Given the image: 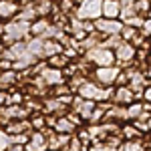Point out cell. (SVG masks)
<instances>
[{"label":"cell","mask_w":151,"mask_h":151,"mask_svg":"<svg viewBox=\"0 0 151 151\" xmlns=\"http://www.w3.org/2000/svg\"><path fill=\"white\" fill-rule=\"evenodd\" d=\"M75 16L79 18V20H99L101 16H103V0H83L81 4L75 8Z\"/></svg>","instance_id":"obj_1"},{"label":"cell","mask_w":151,"mask_h":151,"mask_svg":"<svg viewBox=\"0 0 151 151\" xmlns=\"http://www.w3.org/2000/svg\"><path fill=\"white\" fill-rule=\"evenodd\" d=\"M85 55H87V63L95 65L97 69H101V67H113L115 65V52L109 50V48L97 47V48L87 50Z\"/></svg>","instance_id":"obj_2"},{"label":"cell","mask_w":151,"mask_h":151,"mask_svg":"<svg viewBox=\"0 0 151 151\" xmlns=\"http://www.w3.org/2000/svg\"><path fill=\"white\" fill-rule=\"evenodd\" d=\"M119 75H121V69L117 65H113V67H101V69L93 70L95 83L101 85V87H115V81Z\"/></svg>","instance_id":"obj_3"},{"label":"cell","mask_w":151,"mask_h":151,"mask_svg":"<svg viewBox=\"0 0 151 151\" xmlns=\"http://www.w3.org/2000/svg\"><path fill=\"white\" fill-rule=\"evenodd\" d=\"M113 52H115V65L119 67V69L131 65L133 58L137 57V50H135V47H133L131 42H121Z\"/></svg>","instance_id":"obj_4"},{"label":"cell","mask_w":151,"mask_h":151,"mask_svg":"<svg viewBox=\"0 0 151 151\" xmlns=\"http://www.w3.org/2000/svg\"><path fill=\"white\" fill-rule=\"evenodd\" d=\"M123 30V22L121 20H109V18H99L95 20V32L99 35H105V36H113V35H121Z\"/></svg>","instance_id":"obj_5"},{"label":"cell","mask_w":151,"mask_h":151,"mask_svg":"<svg viewBox=\"0 0 151 151\" xmlns=\"http://www.w3.org/2000/svg\"><path fill=\"white\" fill-rule=\"evenodd\" d=\"M135 101V95L129 87H115L113 91V97H111V103L117 105V107H127Z\"/></svg>","instance_id":"obj_6"},{"label":"cell","mask_w":151,"mask_h":151,"mask_svg":"<svg viewBox=\"0 0 151 151\" xmlns=\"http://www.w3.org/2000/svg\"><path fill=\"white\" fill-rule=\"evenodd\" d=\"M38 77H40V79L45 81V85H47V89H48V87L52 89V87H57V85H63V83H65V77H63V70L52 69V67H48V65L45 67V69H42V73H40Z\"/></svg>","instance_id":"obj_7"},{"label":"cell","mask_w":151,"mask_h":151,"mask_svg":"<svg viewBox=\"0 0 151 151\" xmlns=\"http://www.w3.org/2000/svg\"><path fill=\"white\" fill-rule=\"evenodd\" d=\"M20 10V4L14 0H0V20H12Z\"/></svg>","instance_id":"obj_8"},{"label":"cell","mask_w":151,"mask_h":151,"mask_svg":"<svg viewBox=\"0 0 151 151\" xmlns=\"http://www.w3.org/2000/svg\"><path fill=\"white\" fill-rule=\"evenodd\" d=\"M32 129H30V123H28V119H24V121H10L6 127H4V133L12 137V135H20V133H30Z\"/></svg>","instance_id":"obj_9"},{"label":"cell","mask_w":151,"mask_h":151,"mask_svg":"<svg viewBox=\"0 0 151 151\" xmlns=\"http://www.w3.org/2000/svg\"><path fill=\"white\" fill-rule=\"evenodd\" d=\"M121 14V2L119 0H103V18L119 20Z\"/></svg>","instance_id":"obj_10"},{"label":"cell","mask_w":151,"mask_h":151,"mask_svg":"<svg viewBox=\"0 0 151 151\" xmlns=\"http://www.w3.org/2000/svg\"><path fill=\"white\" fill-rule=\"evenodd\" d=\"M77 129H79V127L70 123L69 117L63 115V117H58V119H57V123H55L52 131H55V133H65V135H75V133H77Z\"/></svg>","instance_id":"obj_11"},{"label":"cell","mask_w":151,"mask_h":151,"mask_svg":"<svg viewBox=\"0 0 151 151\" xmlns=\"http://www.w3.org/2000/svg\"><path fill=\"white\" fill-rule=\"evenodd\" d=\"M48 26H50V22H48L47 18H38V20H35V22L30 24V35L35 36V38H45Z\"/></svg>","instance_id":"obj_12"},{"label":"cell","mask_w":151,"mask_h":151,"mask_svg":"<svg viewBox=\"0 0 151 151\" xmlns=\"http://www.w3.org/2000/svg\"><path fill=\"white\" fill-rule=\"evenodd\" d=\"M141 135L143 133L135 125H129V123L121 125V139L123 141H137V139H141Z\"/></svg>","instance_id":"obj_13"},{"label":"cell","mask_w":151,"mask_h":151,"mask_svg":"<svg viewBox=\"0 0 151 151\" xmlns=\"http://www.w3.org/2000/svg\"><path fill=\"white\" fill-rule=\"evenodd\" d=\"M26 50L36 58H45L42 57V50H45V38H35L32 36V40H28L26 42Z\"/></svg>","instance_id":"obj_14"},{"label":"cell","mask_w":151,"mask_h":151,"mask_svg":"<svg viewBox=\"0 0 151 151\" xmlns=\"http://www.w3.org/2000/svg\"><path fill=\"white\" fill-rule=\"evenodd\" d=\"M65 48L60 42H57L55 38H45V50H42V57H55V55H60Z\"/></svg>","instance_id":"obj_15"},{"label":"cell","mask_w":151,"mask_h":151,"mask_svg":"<svg viewBox=\"0 0 151 151\" xmlns=\"http://www.w3.org/2000/svg\"><path fill=\"white\" fill-rule=\"evenodd\" d=\"M16 18L18 20H24V22H35L36 20V8H35V4H24L22 8L18 10V14H16Z\"/></svg>","instance_id":"obj_16"},{"label":"cell","mask_w":151,"mask_h":151,"mask_svg":"<svg viewBox=\"0 0 151 151\" xmlns=\"http://www.w3.org/2000/svg\"><path fill=\"white\" fill-rule=\"evenodd\" d=\"M125 111H127V121H137L143 115V103L141 101H133L131 105L125 107Z\"/></svg>","instance_id":"obj_17"},{"label":"cell","mask_w":151,"mask_h":151,"mask_svg":"<svg viewBox=\"0 0 151 151\" xmlns=\"http://www.w3.org/2000/svg\"><path fill=\"white\" fill-rule=\"evenodd\" d=\"M70 63V58L65 55V52H60V55H55V57H48L47 60V65L48 67H52V69H58V70H63L67 65Z\"/></svg>","instance_id":"obj_18"},{"label":"cell","mask_w":151,"mask_h":151,"mask_svg":"<svg viewBox=\"0 0 151 151\" xmlns=\"http://www.w3.org/2000/svg\"><path fill=\"white\" fill-rule=\"evenodd\" d=\"M28 123H30V129L32 131H45L47 129V117H45V113L42 115H30L28 117Z\"/></svg>","instance_id":"obj_19"},{"label":"cell","mask_w":151,"mask_h":151,"mask_svg":"<svg viewBox=\"0 0 151 151\" xmlns=\"http://www.w3.org/2000/svg\"><path fill=\"white\" fill-rule=\"evenodd\" d=\"M16 83V73L14 70H6V73H0V89H8L10 85Z\"/></svg>","instance_id":"obj_20"},{"label":"cell","mask_w":151,"mask_h":151,"mask_svg":"<svg viewBox=\"0 0 151 151\" xmlns=\"http://www.w3.org/2000/svg\"><path fill=\"white\" fill-rule=\"evenodd\" d=\"M35 8H36V16L45 18L48 10H52V4H50V0H38V4H35Z\"/></svg>","instance_id":"obj_21"},{"label":"cell","mask_w":151,"mask_h":151,"mask_svg":"<svg viewBox=\"0 0 151 151\" xmlns=\"http://www.w3.org/2000/svg\"><path fill=\"white\" fill-rule=\"evenodd\" d=\"M30 133H32V131H30ZM30 133H20V135H12V137H8V139H10V145L24 147V145L30 141Z\"/></svg>","instance_id":"obj_22"},{"label":"cell","mask_w":151,"mask_h":151,"mask_svg":"<svg viewBox=\"0 0 151 151\" xmlns=\"http://www.w3.org/2000/svg\"><path fill=\"white\" fill-rule=\"evenodd\" d=\"M121 151H145V147H143V141L141 139H137V141H123Z\"/></svg>","instance_id":"obj_23"},{"label":"cell","mask_w":151,"mask_h":151,"mask_svg":"<svg viewBox=\"0 0 151 151\" xmlns=\"http://www.w3.org/2000/svg\"><path fill=\"white\" fill-rule=\"evenodd\" d=\"M135 12H137V14L149 12V0H137V2H135Z\"/></svg>","instance_id":"obj_24"},{"label":"cell","mask_w":151,"mask_h":151,"mask_svg":"<svg viewBox=\"0 0 151 151\" xmlns=\"http://www.w3.org/2000/svg\"><path fill=\"white\" fill-rule=\"evenodd\" d=\"M75 8H77V6H75L73 0H60V10L65 12V14H67V12H75Z\"/></svg>","instance_id":"obj_25"},{"label":"cell","mask_w":151,"mask_h":151,"mask_svg":"<svg viewBox=\"0 0 151 151\" xmlns=\"http://www.w3.org/2000/svg\"><path fill=\"white\" fill-rule=\"evenodd\" d=\"M8 145H10L8 135L4 133V129H0V151H6V149H8Z\"/></svg>","instance_id":"obj_26"},{"label":"cell","mask_w":151,"mask_h":151,"mask_svg":"<svg viewBox=\"0 0 151 151\" xmlns=\"http://www.w3.org/2000/svg\"><path fill=\"white\" fill-rule=\"evenodd\" d=\"M143 22H145V20H143L141 16H133V18H129V20H127V22H125V24L133 28V26H143Z\"/></svg>","instance_id":"obj_27"},{"label":"cell","mask_w":151,"mask_h":151,"mask_svg":"<svg viewBox=\"0 0 151 151\" xmlns=\"http://www.w3.org/2000/svg\"><path fill=\"white\" fill-rule=\"evenodd\" d=\"M87 151H109V149H107V145H105L103 141H99V143H91Z\"/></svg>","instance_id":"obj_28"},{"label":"cell","mask_w":151,"mask_h":151,"mask_svg":"<svg viewBox=\"0 0 151 151\" xmlns=\"http://www.w3.org/2000/svg\"><path fill=\"white\" fill-rule=\"evenodd\" d=\"M141 101L151 105V85H147V87L143 89V97H141Z\"/></svg>","instance_id":"obj_29"},{"label":"cell","mask_w":151,"mask_h":151,"mask_svg":"<svg viewBox=\"0 0 151 151\" xmlns=\"http://www.w3.org/2000/svg\"><path fill=\"white\" fill-rule=\"evenodd\" d=\"M6 103H8V93L0 89V109H2V107H6Z\"/></svg>","instance_id":"obj_30"},{"label":"cell","mask_w":151,"mask_h":151,"mask_svg":"<svg viewBox=\"0 0 151 151\" xmlns=\"http://www.w3.org/2000/svg\"><path fill=\"white\" fill-rule=\"evenodd\" d=\"M2 36H4V22L0 20V38H2Z\"/></svg>","instance_id":"obj_31"},{"label":"cell","mask_w":151,"mask_h":151,"mask_svg":"<svg viewBox=\"0 0 151 151\" xmlns=\"http://www.w3.org/2000/svg\"><path fill=\"white\" fill-rule=\"evenodd\" d=\"M145 125H147V131H151V117L147 119V123H145Z\"/></svg>","instance_id":"obj_32"},{"label":"cell","mask_w":151,"mask_h":151,"mask_svg":"<svg viewBox=\"0 0 151 151\" xmlns=\"http://www.w3.org/2000/svg\"><path fill=\"white\" fill-rule=\"evenodd\" d=\"M145 75H147V79H149V81H151V67H149V69H147V73H145Z\"/></svg>","instance_id":"obj_33"},{"label":"cell","mask_w":151,"mask_h":151,"mask_svg":"<svg viewBox=\"0 0 151 151\" xmlns=\"http://www.w3.org/2000/svg\"><path fill=\"white\" fill-rule=\"evenodd\" d=\"M2 55H4V47L0 45V58H2Z\"/></svg>","instance_id":"obj_34"}]
</instances>
